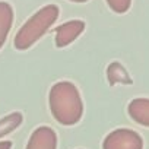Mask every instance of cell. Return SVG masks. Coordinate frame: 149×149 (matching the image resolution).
Segmentation results:
<instances>
[{"mask_svg": "<svg viewBox=\"0 0 149 149\" xmlns=\"http://www.w3.org/2000/svg\"><path fill=\"white\" fill-rule=\"evenodd\" d=\"M102 149H143V139L134 130L116 129L105 136Z\"/></svg>", "mask_w": 149, "mask_h": 149, "instance_id": "obj_3", "label": "cell"}, {"mask_svg": "<svg viewBox=\"0 0 149 149\" xmlns=\"http://www.w3.org/2000/svg\"><path fill=\"white\" fill-rule=\"evenodd\" d=\"M58 6L56 5H47L37 10L16 32L13 45L19 51H25L31 48L48 29L50 26L57 21L58 18Z\"/></svg>", "mask_w": 149, "mask_h": 149, "instance_id": "obj_2", "label": "cell"}, {"mask_svg": "<svg viewBox=\"0 0 149 149\" xmlns=\"http://www.w3.org/2000/svg\"><path fill=\"white\" fill-rule=\"evenodd\" d=\"M25 149H57V133L48 126H40L31 133Z\"/></svg>", "mask_w": 149, "mask_h": 149, "instance_id": "obj_5", "label": "cell"}, {"mask_svg": "<svg viewBox=\"0 0 149 149\" xmlns=\"http://www.w3.org/2000/svg\"><path fill=\"white\" fill-rule=\"evenodd\" d=\"M127 113L133 121L149 127V98H134L127 105Z\"/></svg>", "mask_w": 149, "mask_h": 149, "instance_id": "obj_6", "label": "cell"}, {"mask_svg": "<svg viewBox=\"0 0 149 149\" xmlns=\"http://www.w3.org/2000/svg\"><path fill=\"white\" fill-rule=\"evenodd\" d=\"M85 31V22L81 19H73L61 24L56 29V47H67Z\"/></svg>", "mask_w": 149, "mask_h": 149, "instance_id": "obj_4", "label": "cell"}, {"mask_svg": "<svg viewBox=\"0 0 149 149\" xmlns=\"http://www.w3.org/2000/svg\"><path fill=\"white\" fill-rule=\"evenodd\" d=\"M13 24V9L8 2H0V48L8 40Z\"/></svg>", "mask_w": 149, "mask_h": 149, "instance_id": "obj_7", "label": "cell"}, {"mask_svg": "<svg viewBox=\"0 0 149 149\" xmlns=\"http://www.w3.org/2000/svg\"><path fill=\"white\" fill-rule=\"evenodd\" d=\"M105 2L113 12L120 13V15L126 13L132 6V0H105Z\"/></svg>", "mask_w": 149, "mask_h": 149, "instance_id": "obj_9", "label": "cell"}, {"mask_svg": "<svg viewBox=\"0 0 149 149\" xmlns=\"http://www.w3.org/2000/svg\"><path fill=\"white\" fill-rule=\"evenodd\" d=\"M70 2H74V3H85L88 0H70Z\"/></svg>", "mask_w": 149, "mask_h": 149, "instance_id": "obj_11", "label": "cell"}, {"mask_svg": "<svg viewBox=\"0 0 149 149\" xmlns=\"http://www.w3.org/2000/svg\"><path fill=\"white\" fill-rule=\"evenodd\" d=\"M0 149H12V142L10 140H2L0 142Z\"/></svg>", "mask_w": 149, "mask_h": 149, "instance_id": "obj_10", "label": "cell"}, {"mask_svg": "<svg viewBox=\"0 0 149 149\" xmlns=\"http://www.w3.org/2000/svg\"><path fill=\"white\" fill-rule=\"evenodd\" d=\"M48 105L54 120L63 126L78 124L84 116V101L78 86L60 81L54 84L48 94Z\"/></svg>", "mask_w": 149, "mask_h": 149, "instance_id": "obj_1", "label": "cell"}, {"mask_svg": "<svg viewBox=\"0 0 149 149\" xmlns=\"http://www.w3.org/2000/svg\"><path fill=\"white\" fill-rule=\"evenodd\" d=\"M22 121H24V116L19 111H13L5 116L3 118H0V139L15 132L22 124Z\"/></svg>", "mask_w": 149, "mask_h": 149, "instance_id": "obj_8", "label": "cell"}]
</instances>
